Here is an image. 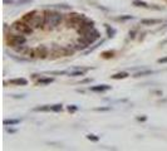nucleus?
I'll use <instances>...</instances> for the list:
<instances>
[{"mask_svg":"<svg viewBox=\"0 0 167 151\" xmlns=\"http://www.w3.org/2000/svg\"><path fill=\"white\" fill-rule=\"evenodd\" d=\"M33 32H34V28L30 24L23 22V20H16L9 28V33H13V34L29 35V34H33Z\"/></svg>","mask_w":167,"mask_h":151,"instance_id":"nucleus-1","label":"nucleus"},{"mask_svg":"<svg viewBox=\"0 0 167 151\" xmlns=\"http://www.w3.org/2000/svg\"><path fill=\"white\" fill-rule=\"evenodd\" d=\"M45 16H47V25L50 29H55L59 27V24L63 22V14L59 12H54V10H44Z\"/></svg>","mask_w":167,"mask_h":151,"instance_id":"nucleus-2","label":"nucleus"},{"mask_svg":"<svg viewBox=\"0 0 167 151\" xmlns=\"http://www.w3.org/2000/svg\"><path fill=\"white\" fill-rule=\"evenodd\" d=\"M5 40L8 45L10 47H19V45H23L27 43V38L24 34H13V33H8L6 37H5Z\"/></svg>","mask_w":167,"mask_h":151,"instance_id":"nucleus-3","label":"nucleus"},{"mask_svg":"<svg viewBox=\"0 0 167 151\" xmlns=\"http://www.w3.org/2000/svg\"><path fill=\"white\" fill-rule=\"evenodd\" d=\"M84 20H87V18L83 14L70 13V14L67 15V24H68V27H73V28H76V29H78Z\"/></svg>","mask_w":167,"mask_h":151,"instance_id":"nucleus-4","label":"nucleus"},{"mask_svg":"<svg viewBox=\"0 0 167 151\" xmlns=\"http://www.w3.org/2000/svg\"><path fill=\"white\" fill-rule=\"evenodd\" d=\"M34 29H43L44 25H47V16H45V12H38L34 15V18L32 19V22L29 23Z\"/></svg>","mask_w":167,"mask_h":151,"instance_id":"nucleus-5","label":"nucleus"},{"mask_svg":"<svg viewBox=\"0 0 167 151\" xmlns=\"http://www.w3.org/2000/svg\"><path fill=\"white\" fill-rule=\"evenodd\" d=\"M83 39L86 40L87 43H89V44H93L96 42V40L101 37V33L98 32L97 29H94V28H92V29H89V30H87L86 33H83L82 35H80Z\"/></svg>","mask_w":167,"mask_h":151,"instance_id":"nucleus-6","label":"nucleus"},{"mask_svg":"<svg viewBox=\"0 0 167 151\" xmlns=\"http://www.w3.org/2000/svg\"><path fill=\"white\" fill-rule=\"evenodd\" d=\"M92 28H94V22L93 20H84V22L82 23V25L77 29V32H78V34L79 35H82L83 33H86L87 30H89V29H92Z\"/></svg>","mask_w":167,"mask_h":151,"instance_id":"nucleus-7","label":"nucleus"},{"mask_svg":"<svg viewBox=\"0 0 167 151\" xmlns=\"http://www.w3.org/2000/svg\"><path fill=\"white\" fill-rule=\"evenodd\" d=\"M35 50H37L38 58H40V59H45L49 56V50L45 45H39L38 48H35Z\"/></svg>","mask_w":167,"mask_h":151,"instance_id":"nucleus-8","label":"nucleus"},{"mask_svg":"<svg viewBox=\"0 0 167 151\" xmlns=\"http://www.w3.org/2000/svg\"><path fill=\"white\" fill-rule=\"evenodd\" d=\"M10 84H14V86H27L28 84V81L25 78H13L9 81Z\"/></svg>","mask_w":167,"mask_h":151,"instance_id":"nucleus-9","label":"nucleus"},{"mask_svg":"<svg viewBox=\"0 0 167 151\" xmlns=\"http://www.w3.org/2000/svg\"><path fill=\"white\" fill-rule=\"evenodd\" d=\"M108 89H111V86H107V84H99V86L91 87L92 92H104V91H108Z\"/></svg>","mask_w":167,"mask_h":151,"instance_id":"nucleus-10","label":"nucleus"},{"mask_svg":"<svg viewBox=\"0 0 167 151\" xmlns=\"http://www.w3.org/2000/svg\"><path fill=\"white\" fill-rule=\"evenodd\" d=\"M35 13H37V10H32V12H28L27 14H24V15H23L22 20H23V22H25V23H28V24H29L30 22H32V19L34 18Z\"/></svg>","mask_w":167,"mask_h":151,"instance_id":"nucleus-11","label":"nucleus"},{"mask_svg":"<svg viewBox=\"0 0 167 151\" xmlns=\"http://www.w3.org/2000/svg\"><path fill=\"white\" fill-rule=\"evenodd\" d=\"M161 20L160 19H143L141 20L142 25H155V24H160Z\"/></svg>","mask_w":167,"mask_h":151,"instance_id":"nucleus-12","label":"nucleus"},{"mask_svg":"<svg viewBox=\"0 0 167 151\" xmlns=\"http://www.w3.org/2000/svg\"><path fill=\"white\" fill-rule=\"evenodd\" d=\"M14 49H15V52H16V53H19L20 56H25V54H27V52L29 50V47H28V45H25V44H23V45L15 47Z\"/></svg>","mask_w":167,"mask_h":151,"instance_id":"nucleus-13","label":"nucleus"},{"mask_svg":"<svg viewBox=\"0 0 167 151\" xmlns=\"http://www.w3.org/2000/svg\"><path fill=\"white\" fill-rule=\"evenodd\" d=\"M53 78H39L38 79V84H40V86H47V84H50V83H53Z\"/></svg>","mask_w":167,"mask_h":151,"instance_id":"nucleus-14","label":"nucleus"},{"mask_svg":"<svg viewBox=\"0 0 167 151\" xmlns=\"http://www.w3.org/2000/svg\"><path fill=\"white\" fill-rule=\"evenodd\" d=\"M25 57L29 58V59H35V58H38V56H37V50L33 49V48H29V50L27 52Z\"/></svg>","mask_w":167,"mask_h":151,"instance_id":"nucleus-15","label":"nucleus"},{"mask_svg":"<svg viewBox=\"0 0 167 151\" xmlns=\"http://www.w3.org/2000/svg\"><path fill=\"white\" fill-rule=\"evenodd\" d=\"M20 124V120H4V125L5 126H15V125H19Z\"/></svg>","mask_w":167,"mask_h":151,"instance_id":"nucleus-16","label":"nucleus"},{"mask_svg":"<svg viewBox=\"0 0 167 151\" xmlns=\"http://www.w3.org/2000/svg\"><path fill=\"white\" fill-rule=\"evenodd\" d=\"M127 77H128L127 72H121V73H116V74L112 76L113 79H123V78H127Z\"/></svg>","mask_w":167,"mask_h":151,"instance_id":"nucleus-17","label":"nucleus"},{"mask_svg":"<svg viewBox=\"0 0 167 151\" xmlns=\"http://www.w3.org/2000/svg\"><path fill=\"white\" fill-rule=\"evenodd\" d=\"M133 5H134V6H141V8H150V5H148L147 3L141 2V0H134Z\"/></svg>","mask_w":167,"mask_h":151,"instance_id":"nucleus-18","label":"nucleus"},{"mask_svg":"<svg viewBox=\"0 0 167 151\" xmlns=\"http://www.w3.org/2000/svg\"><path fill=\"white\" fill-rule=\"evenodd\" d=\"M34 111H37V112H39V111H52V106H49V105L39 106V107H35Z\"/></svg>","mask_w":167,"mask_h":151,"instance_id":"nucleus-19","label":"nucleus"},{"mask_svg":"<svg viewBox=\"0 0 167 151\" xmlns=\"http://www.w3.org/2000/svg\"><path fill=\"white\" fill-rule=\"evenodd\" d=\"M106 30H107V35H108L109 38L114 37V34H116V30H114L113 28H111L109 25H107V27H106Z\"/></svg>","mask_w":167,"mask_h":151,"instance_id":"nucleus-20","label":"nucleus"},{"mask_svg":"<svg viewBox=\"0 0 167 151\" xmlns=\"http://www.w3.org/2000/svg\"><path fill=\"white\" fill-rule=\"evenodd\" d=\"M86 70H76V72H70L69 76L70 77H79V76H84Z\"/></svg>","mask_w":167,"mask_h":151,"instance_id":"nucleus-21","label":"nucleus"},{"mask_svg":"<svg viewBox=\"0 0 167 151\" xmlns=\"http://www.w3.org/2000/svg\"><path fill=\"white\" fill-rule=\"evenodd\" d=\"M155 73L153 70H142V72H138V73H136L134 77H141V76H147V74H152Z\"/></svg>","mask_w":167,"mask_h":151,"instance_id":"nucleus-22","label":"nucleus"},{"mask_svg":"<svg viewBox=\"0 0 167 151\" xmlns=\"http://www.w3.org/2000/svg\"><path fill=\"white\" fill-rule=\"evenodd\" d=\"M62 108H63V106H62L60 103H58V105H53V106H52V111H53V112H60Z\"/></svg>","mask_w":167,"mask_h":151,"instance_id":"nucleus-23","label":"nucleus"},{"mask_svg":"<svg viewBox=\"0 0 167 151\" xmlns=\"http://www.w3.org/2000/svg\"><path fill=\"white\" fill-rule=\"evenodd\" d=\"M113 56H114V52H113V50H111V52H104V53H102V57H103V58H106V59L112 58Z\"/></svg>","mask_w":167,"mask_h":151,"instance_id":"nucleus-24","label":"nucleus"},{"mask_svg":"<svg viewBox=\"0 0 167 151\" xmlns=\"http://www.w3.org/2000/svg\"><path fill=\"white\" fill-rule=\"evenodd\" d=\"M87 138H88V140H91V141H94V142H96V141H98V140H99V137H98L97 135H93V134H89V135H87Z\"/></svg>","mask_w":167,"mask_h":151,"instance_id":"nucleus-25","label":"nucleus"},{"mask_svg":"<svg viewBox=\"0 0 167 151\" xmlns=\"http://www.w3.org/2000/svg\"><path fill=\"white\" fill-rule=\"evenodd\" d=\"M57 8H59V9H66V10H68V9H70V6L69 5H67V4H58V5H55Z\"/></svg>","mask_w":167,"mask_h":151,"instance_id":"nucleus-26","label":"nucleus"},{"mask_svg":"<svg viewBox=\"0 0 167 151\" xmlns=\"http://www.w3.org/2000/svg\"><path fill=\"white\" fill-rule=\"evenodd\" d=\"M78 110V107L76 106V105H72V106H68V111L69 112H74V111H77Z\"/></svg>","mask_w":167,"mask_h":151,"instance_id":"nucleus-27","label":"nucleus"},{"mask_svg":"<svg viewBox=\"0 0 167 151\" xmlns=\"http://www.w3.org/2000/svg\"><path fill=\"white\" fill-rule=\"evenodd\" d=\"M30 2H33V0H18V4L23 5V4H27V3H30Z\"/></svg>","mask_w":167,"mask_h":151,"instance_id":"nucleus-28","label":"nucleus"},{"mask_svg":"<svg viewBox=\"0 0 167 151\" xmlns=\"http://www.w3.org/2000/svg\"><path fill=\"white\" fill-rule=\"evenodd\" d=\"M157 62L160 63V64H163V63H167V57H163V58H160Z\"/></svg>","mask_w":167,"mask_h":151,"instance_id":"nucleus-29","label":"nucleus"},{"mask_svg":"<svg viewBox=\"0 0 167 151\" xmlns=\"http://www.w3.org/2000/svg\"><path fill=\"white\" fill-rule=\"evenodd\" d=\"M133 16L132 15H124V16H121L119 20H128V19H132Z\"/></svg>","mask_w":167,"mask_h":151,"instance_id":"nucleus-30","label":"nucleus"},{"mask_svg":"<svg viewBox=\"0 0 167 151\" xmlns=\"http://www.w3.org/2000/svg\"><path fill=\"white\" fill-rule=\"evenodd\" d=\"M111 110V107H98V108H96V111H109Z\"/></svg>","mask_w":167,"mask_h":151,"instance_id":"nucleus-31","label":"nucleus"},{"mask_svg":"<svg viewBox=\"0 0 167 151\" xmlns=\"http://www.w3.org/2000/svg\"><path fill=\"white\" fill-rule=\"evenodd\" d=\"M136 37V30H131V32H130V38H134Z\"/></svg>","mask_w":167,"mask_h":151,"instance_id":"nucleus-32","label":"nucleus"},{"mask_svg":"<svg viewBox=\"0 0 167 151\" xmlns=\"http://www.w3.org/2000/svg\"><path fill=\"white\" fill-rule=\"evenodd\" d=\"M67 72H64V70H62V72H50V74H66Z\"/></svg>","mask_w":167,"mask_h":151,"instance_id":"nucleus-33","label":"nucleus"},{"mask_svg":"<svg viewBox=\"0 0 167 151\" xmlns=\"http://www.w3.org/2000/svg\"><path fill=\"white\" fill-rule=\"evenodd\" d=\"M137 120H138V121H142V122H144V121L147 120V117H146V116H143V117H137Z\"/></svg>","mask_w":167,"mask_h":151,"instance_id":"nucleus-34","label":"nucleus"},{"mask_svg":"<svg viewBox=\"0 0 167 151\" xmlns=\"http://www.w3.org/2000/svg\"><path fill=\"white\" fill-rule=\"evenodd\" d=\"M4 4H14V0H4Z\"/></svg>","mask_w":167,"mask_h":151,"instance_id":"nucleus-35","label":"nucleus"},{"mask_svg":"<svg viewBox=\"0 0 167 151\" xmlns=\"http://www.w3.org/2000/svg\"><path fill=\"white\" fill-rule=\"evenodd\" d=\"M91 81H92V79H89V78H87V79H83V81H82V83H89Z\"/></svg>","mask_w":167,"mask_h":151,"instance_id":"nucleus-36","label":"nucleus"},{"mask_svg":"<svg viewBox=\"0 0 167 151\" xmlns=\"http://www.w3.org/2000/svg\"><path fill=\"white\" fill-rule=\"evenodd\" d=\"M166 43H167V39H166V40H163V42H162V43H161V45H165V44H166Z\"/></svg>","mask_w":167,"mask_h":151,"instance_id":"nucleus-37","label":"nucleus"}]
</instances>
